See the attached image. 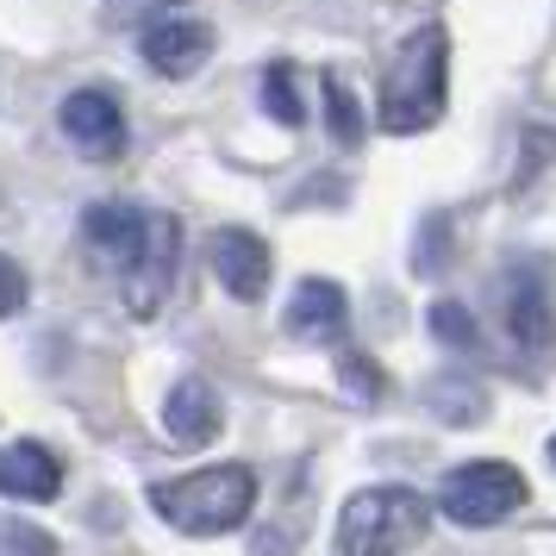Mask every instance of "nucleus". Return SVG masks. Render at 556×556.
Masks as SVG:
<instances>
[{
  "label": "nucleus",
  "instance_id": "1",
  "mask_svg": "<svg viewBox=\"0 0 556 556\" xmlns=\"http://www.w3.org/2000/svg\"><path fill=\"white\" fill-rule=\"evenodd\" d=\"M444 94H451V38H444V26H426L388 63L376 119L388 131H426L444 119Z\"/></svg>",
  "mask_w": 556,
  "mask_h": 556
},
{
  "label": "nucleus",
  "instance_id": "2",
  "mask_svg": "<svg viewBox=\"0 0 556 556\" xmlns=\"http://www.w3.org/2000/svg\"><path fill=\"white\" fill-rule=\"evenodd\" d=\"M151 506L188 538H219V531H238L256 506V476L244 463H213V469H194V476L156 481Z\"/></svg>",
  "mask_w": 556,
  "mask_h": 556
},
{
  "label": "nucleus",
  "instance_id": "3",
  "mask_svg": "<svg viewBox=\"0 0 556 556\" xmlns=\"http://www.w3.org/2000/svg\"><path fill=\"white\" fill-rule=\"evenodd\" d=\"M431 526L426 494L413 488H363L338 513V551L344 556H401Z\"/></svg>",
  "mask_w": 556,
  "mask_h": 556
},
{
  "label": "nucleus",
  "instance_id": "4",
  "mask_svg": "<svg viewBox=\"0 0 556 556\" xmlns=\"http://www.w3.org/2000/svg\"><path fill=\"white\" fill-rule=\"evenodd\" d=\"M501 313H506V331L513 344L526 351V363L551 369L556 356V281L544 269V256H519L501 281Z\"/></svg>",
  "mask_w": 556,
  "mask_h": 556
},
{
  "label": "nucleus",
  "instance_id": "5",
  "mask_svg": "<svg viewBox=\"0 0 556 556\" xmlns=\"http://www.w3.org/2000/svg\"><path fill=\"white\" fill-rule=\"evenodd\" d=\"M526 476L513 469V463H501V456H481V463H463V469H451L444 476V494H438V513H451L456 526H501V519H513L519 506H526Z\"/></svg>",
  "mask_w": 556,
  "mask_h": 556
},
{
  "label": "nucleus",
  "instance_id": "6",
  "mask_svg": "<svg viewBox=\"0 0 556 556\" xmlns=\"http://www.w3.org/2000/svg\"><path fill=\"white\" fill-rule=\"evenodd\" d=\"M176 263H181V226L169 213H151V226H144V244L131 256L126 269H119V288H126V306L138 319H156L163 301H169V288H176Z\"/></svg>",
  "mask_w": 556,
  "mask_h": 556
},
{
  "label": "nucleus",
  "instance_id": "7",
  "mask_svg": "<svg viewBox=\"0 0 556 556\" xmlns=\"http://www.w3.org/2000/svg\"><path fill=\"white\" fill-rule=\"evenodd\" d=\"M206 263L231 301H263L269 294V244L244 226H226L206 238Z\"/></svg>",
  "mask_w": 556,
  "mask_h": 556
},
{
  "label": "nucleus",
  "instance_id": "8",
  "mask_svg": "<svg viewBox=\"0 0 556 556\" xmlns=\"http://www.w3.org/2000/svg\"><path fill=\"white\" fill-rule=\"evenodd\" d=\"M213 56V26L194 20V13H163L156 26H144V63L156 76H176L188 81Z\"/></svg>",
  "mask_w": 556,
  "mask_h": 556
},
{
  "label": "nucleus",
  "instance_id": "9",
  "mask_svg": "<svg viewBox=\"0 0 556 556\" xmlns=\"http://www.w3.org/2000/svg\"><path fill=\"white\" fill-rule=\"evenodd\" d=\"M63 138H70L76 151H88L94 163H106V156L126 151V113H119V101H113V94H101V88H81V94H70V101H63Z\"/></svg>",
  "mask_w": 556,
  "mask_h": 556
},
{
  "label": "nucleus",
  "instance_id": "10",
  "mask_svg": "<svg viewBox=\"0 0 556 556\" xmlns=\"http://www.w3.org/2000/svg\"><path fill=\"white\" fill-rule=\"evenodd\" d=\"M288 331L306 338V344H338L344 331H351V301H344V288L326 276H306L294 288V301H288Z\"/></svg>",
  "mask_w": 556,
  "mask_h": 556
},
{
  "label": "nucleus",
  "instance_id": "11",
  "mask_svg": "<svg viewBox=\"0 0 556 556\" xmlns=\"http://www.w3.org/2000/svg\"><path fill=\"white\" fill-rule=\"evenodd\" d=\"M219 419H226V406H219V394H213L201 376H181L176 388H169V401H163V431L176 438L181 451L213 444V438H219Z\"/></svg>",
  "mask_w": 556,
  "mask_h": 556
},
{
  "label": "nucleus",
  "instance_id": "12",
  "mask_svg": "<svg viewBox=\"0 0 556 556\" xmlns=\"http://www.w3.org/2000/svg\"><path fill=\"white\" fill-rule=\"evenodd\" d=\"M56 488H63V463H56L45 444H31V438L0 444V494H7V501L45 506V501H56Z\"/></svg>",
  "mask_w": 556,
  "mask_h": 556
},
{
  "label": "nucleus",
  "instance_id": "13",
  "mask_svg": "<svg viewBox=\"0 0 556 556\" xmlns=\"http://www.w3.org/2000/svg\"><path fill=\"white\" fill-rule=\"evenodd\" d=\"M144 226H151V213H144V206H119V201H94V206H88V219H81L88 244H94L113 269H126L131 256H138Z\"/></svg>",
  "mask_w": 556,
  "mask_h": 556
},
{
  "label": "nucleus",
  "instance_id": "14",
  "mask_svg": "<svg viewBox=\"0 0 556 556\" xmlns=\"http://www.w3.org/2000/svg\"><path fill=\"white\" fill-rule=\"evenodd\" d=\"M319 94H326V126H331V138H338L344 151H356L369 126H363V106H356L351 81H344V76H326V81H319Z\"/></svg>",
  "mask_w": 556,
  "mask_h": 556
},
{
  "label": "nucleus",
  "instance_id": "15",
  "mask_svg": "<svg viewBox=\"0 0 556 556\" xmlns=\"http://www.w3.org/2000/svg\"><path fill=\"white\" fill-rule=\"evenodd\" d=\"M263 106H269V119H281V126H301L306 119L301 88H294V70L288 63H269L263 70Z\"/></svg>",
  "mask_w": 556,
  "mask_h": 556
},
{
  "label": "nucleus",
  "instance_id": "16",
  "mask_svg": "<svg viewBox=\"0 0 556 556\" xmlns=\"http://www.w3.org/2000/svg\"><path fill=\"white\" fill-rule=\"evenodd\" d=\"M0 556H56V538L45 526H31L20 513L0 519Z\"/></svg>",
  "mask_w": 556,
  "mask_h": 556
},
{
  "label": "nucleus",
  "instance_id": "17",
  "mask_svg": "<svg viewBox=\"0 0 556 556\" xmlns=\"http://www.w3.org/2000/svg\"><path fill=\"white\" fill-rule=\"evenodd\" d=\"M431 331H438L451 351H476V344H481L476 313H469V306H456V301H438V306H431Z\"/></svg>",
  "mask_w": 556,
  "mask_h": 556
},
{
  "label": "nucleus",
  "instance_id": "18",
  "mask_svg": "<svg viewBox=\"0 0 556 556\" xmlns=\"http://www.w3.org/2000/svg\"><path fill=\"white\" fill-rule=\"evenodd\" d=\"M338 381L351 388L356 401H381V388H388L376 363H369V356H356V351H351V356H338Z\"/></svg>",
  "mask_w": 556,
  "mask_h": 556
},
{
  "label": "nucleus",
  "instance_id": "19",
  "mask_svg": "<svg viewBox=\"0 0 556 556\" xmlns=\"http://www.w3.org/2000/svg\"><path fill=\"white\" fill-rule=\"evenodd\" d=\"M431 401L451 406L444 419H456V426H469V419H481V413H488V394H481V388H451V381H438V388H431Z\"/></svg>",
  "mask_w": 556,
  "mask_h": 556
},
{
  "label": "nucleus",
  "instance_id": "20",
  "mask_svg": "<svg viewBox=\"0 0 556 556\" xmlns=\"http://www.w3.org/2000/svg\"><path fill=\"white\" fill-rule=\"evenodd\" d=\"M26 301H31V281H26V269H20L13 256H0V319L26 313Z\"/></svg>",
  "mask_w": 556,
  "mask_h": 556
},
{
  "label": "nucleus",
  "instance_id": "21",
  "mask_svg": "<svg viewBox=\"0 0 556 556\" xmlns=\"http://www.w3.org/2000/svg\"><path fill=\"white\" fill-rule=\"evenodd\" d=\"M181 0H106V20L113 26H144L151 13H176Z\"/></svg>",
  "mask_w": 556,
  "mask_h": 556
},
{
  "label": "nucleus",
  "instance_id": "22",
  "mask_svg": "<svg viewBox=\"0 0 556 556\" xmlns=\"http://www.w3.org/2000/svg\"><path fill=\"white\" fill-rule=\"evenodd\" d=\"M551 463H556V438H551Z\"/></svg>",
  "mask_w": 556,
  "mask_h": 556
}]
</instances>
